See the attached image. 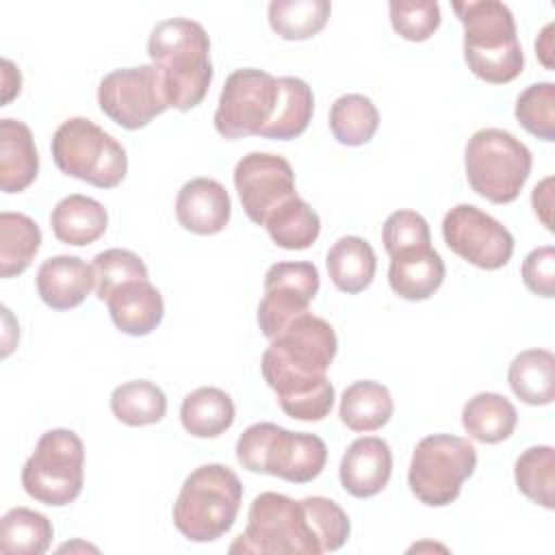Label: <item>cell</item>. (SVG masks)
I'll list each match as a JSON object with an SVG mask.
<instances>
[{"label":"cell","mask_w":555,"mask_h":555,"mask_svg":"<svg viewBox=\"0 0 555 555\" xmlns=\"http://www.w3.org/2000/svg\"><path fill=\"white\" fill-rule=\"evenodd\" d=\"M336 349L334 327L310 312L297 317L271 338L260 371L286 416L323 421L332 412L336 392L325 373Z\"/></svg>","instance_id":"cell-1"},{"label":"cell","mask_w":555,"mask_h":555,"mask_svg":"<svg viewBox=\"0 0 555 555\" xmlns=\"http://www.w3.org/2000/svg\"><path fill=\"white\" fill-rule=\"evenodd\" d=\"M147 54L158 67L169 108L182 113L202 104L212 80L210 39L199 22L171 17L158 22L147 39Z\"/></svg>","instance_id":"cell-2"},{"label":"cell","mask_w":555,"mask_h":555,"mask_svg":"<svg viewBox=\"0 0 555 555\" xmlns=\"http://www.w3.org/2000/svg\"><path fill=\"white\" fill-rule=\"evenodd\" d=\"M464 26V61L490 85H505L520 76L525 54L518 43L514 13L499 0H466L451 4Z\"/></svg>","instance_id":"cell-3"},{"label":"cell","mask_w":555,"mask_h":555,"mask_svg":"<svg viewBox=\"0 0 555 555\" xmlns=\"http://www.w3.org/2000/svg\"><path fill=\"white\" fill-rule=\"evenodd\" d=\"M243 483L223 464H202L182 483L173 503V525L191 542L225 535L241 509Z\"/></svg>","instance_id":"cell-4"},{"label":"cell","mask_w":555,"mask_h":555,"mask_svg":"<svg viewBox=\"0 0 555 555\" xmlns=\"http://www.w3.org/2000/svg\"><path fill=\"white\" fill-rule=\"evenodd\" d=\"M236 460L249 473L308 483L323 473L327 447L308 431H291L275 423H254L236 440Z\"/></svg>","instance_id":"cell-5"},{"label":"cell","mask_w":555,"mask_h":555,"mask_svg":"<svg viewBox=\"0 0 555 555\" xmlns=\"http://www.w3.org/2000/svg\"><path fill=\"white\" fill-rule=\"evenodd\" d=\"M230 553L258 555H319L323 553L308 509L286 494H258L247 514L245 531L230 544Z\"/></svg>","instance_id":"cell-6"},{"label":"cell","mask_w":555,"mask_h":555,"mask_svg":"<svg viewBox=\"0 0 555 555\" xmlns=\"http://www.w3.org/2000/svg\"><path fill=\"white\" fill-rule=\"evenodd\" d=\"M531 163L529 147L503 128L477 130L464 150L470 189L492 204H509L520 195Z\"/></svg>","instance_id":"cell-7"},{"label":"cell","mask_w":555,"mask_h":555,"mask_svg":"<svg viewBox=\"0 0 555 555\" xmlns=\"http://www.w3.org/2000/svg\"><path fill=\"white\" fill-rule=\"evenodd\" d=\"M54 165L72 178L98 189L117 186L128 171L124 145L87 117L65 119L52 134Z\"/></svg>","instance_id":"cell-8"},{"label":"cell","mask_w":555,"mask_h":555,"mask_svg":"<svg viewBox=\"0 0 555 555\" xmlns=\"http://www.w3.org/2000/svg\"><path fill=\"white\" fill-rule=\"evenodd\" d=\"M85 481V444L72 429L46 431L24 462L22 486L35 501L63 507L78 499Z\"/></svg>","instance_id":"cell-9"},{"label":"cell","mask_w":555,"mask_h":555,"mask_svg":"<svg viewBox=\"0 0 555 555\" xmlns=\"http://www.w3.org/2000/svg\"><path fill=\"white\" fill-rule=\"evenodd\" d=\"M475 466L477 451L466 438L431 434L414 447L408 486L421 503L444 507L460 496L462 483L475 473Z\"/></svg>","instance_id":"cell-10"},{"label":"cell","mask_w":555,"mask_h":555,"mask_svg":"<svg viewBox=\"0 0 555 555\" xmlns=\"http://www.w3.org/2000/svg\"><path fill=\"white\" fill-rule=\"evenodd\" d=\"M280 98L278 78L264 69L243 67L225 78L215 111V130L223 139L260 137Z\"/></svg>","instance_id":"cell-11"},{"label":"cell","mask_w":555,"mask_h":555,"mask_svg":"<svg viewBox=\"0 0 555 555\" xmlns=\"http://www.w3.org/2000/svg\"><path fill=\"white\" fill-rule=\"evenodd\" d=\"M100 111L126 130L145 128L169 108L163 76L154 63L106 74L98 87Z\"/></svg>","instance_id":"cell-12"},{"label":"cell","mask_w":555,"mask_h":555,"mask_svg":"<svg viewBox=\"0 0 555 555\" xmlns=\"http://www.w3.org/2000/svg\"><path fill=\"white\" fill-rule=\"evenodd\" d=\"M442 238L453 254L486 271L505 267L514 254L512 232L473 204H457L444 215Z\"/></svg>","instance_id":"cell-13"},{"label":"cell","mask_w":555,"mask_h":555,"mask_svg":"<svg viewBox=\"0 0 555 555\" xmlns=\"http://www.w3.org/2000/svg\"><path fill=\"white\" fill-rule=\"evenodd\" d=\"M321 280L312 262H275L264 273V297L258 304L260 332L271 340L291 321L308 312Z\"/></svg>","instance_id":"cell-14"},{"label":"cell","mask_w":555,"mask_h":555,"mask_svg":"<svg viewBox=\"0 0 555 555\" xmlns=\"http://www.w3.org/2000/svg\"><path fill=\"white\" fill-rule=\"evenodd\" d=\"M234 189L245 215L262 225L267 215L284 199L297 195L291 163L271 152H249L234 167Z\"/></svg>","instance_id":"cell-15"},{"label":"cell","mask_w":555,"mask_h":555,"mask_svg":"<svg viewBox=\"0 0 555 555\" xmlns=\"http://www.w3.org/2000/svg\"><path fill=\"white\" fill-rule=\"evenodd\" d=\"M392 473V451L386 440L377 436H362L353 440L343 453L338 477L345 492L356 499H371L379 494Z\"/></svg>","instance_id":"cell-16"},{"label":"cell","mask_w":555,"mask_h":555,"mask_svg":"<svg viewBox=\"0 0 555 555\" xmlns=\"http://www.w3.org/2000/svg\"><path fill=\"white\" fill-rule=\"evenodd\" d=\"M232 215L225 186L212 178H193L182 184L176 197L178 223L199 236L221 232Z\"/></svg>","instance_id":"cell-17"},{"label":"cell","mask_w":555,"mask_h":555,"mask_svg":"<svg viewBox=\"0 0 555 555\" xmlns=\"http://www.w3.org/2000/svg\"><path fill=\"white\" fill-rule=\"evenodd\" d=\"M95 286L93 264L78 256H52L37 271V293L52 310H72L80 306Z\"/></svg>","instance_id":"cell-18"},{"label":"cell","mask_w":555,"mask_h":555,"mask_svg":"<svg viewBox=\"0 0 555 555\" xmlns=\"http://www.w3.org/2000/svg\"><path fill=\"white\" fill-rule=\"evenodd\" d=\"M106 306L115 327L128 336H147L165 317L163 295L147 278L121 284L111 293Z\"/></svg>","instance_id":"cell-19"},{"label":"cell","mask_w":555,"mask_h":555,"mask_svg":"<svg viewBox=\"0 0 555 555\" xmlns=\"http://www.w3.org/2000/svg\"><path fill=\"white\" fill-rule=\"evenodd\" d=\"M444 282V262L431 247H414L390 256L388 284L395 295L408 301L429 299Z\"/></svg>","instance_id":"cell-20"},{"label":"cell","mask_w":555,"mask_h":555,"mask_svg":"<svg viewBox=\"0 0 555 555\" xmlns=\"http://www.w3.org/2000/svg\"><path fill=\"white\" fill-rule=\"evenodd\" d=\"M39 173V154L30 128L4 117L0 121V186L4 193H20L35 182Z\"/></svg>","instance_id":"cell-21"},{"label":"cell","mask_w":555,"mask_h":555,"mask_svg":"<svg viewBox=\"0 0 555 555\" xmlns=\"http://www.w3.org/2000/svg\"><path fill=\"white\" fill-rule=\"evenodd\" d=\"M50 225L61 243L82 247L95 243L106 232L108 212L98 199L72 193L52 208Z\"/></svg>","instance_id":"cell-22"},{"label":"cell","mask_w":555,"mask_h":555,"mask_svg":"<svg viewBox=\"0 0 555 555\" xmlns=\"http://www.w3.org/2000/svg\"><path fill=\"white\" fill-rule=\"evenodd\" d=\"M325 267L338 291L356 295L371 286L377 271V258L371 243L362 236H343L330 247Z\"/></svg>","instance_id":"cell-23"},{"label":"cell","mask_w":555,"mask_h":555,"mask_svg":"<svg viewBox=\"0 0 555 555\" xmlns=\"http://www.w3.org/2000/svg\"><path fill=\"white\" fill-rule=\"evenodd\" d=\"M390 390L373 379H360L345 388L340 397L338 416L351 431H375L382 429L392 416Z\"/></svg>","instance_id":"cell-24"},{"label":"cell","mask_w":555,"mask_h":555,"mask_svg":"<svg viewBox=\"0 0 555 555\" xmlns=\"http://www.w3.org/2000/svg\"><path fill=\"white\" fill-rule=\"evenodd\" d=\"M232 397L215 386L189 392L180 405V423L195 438H217L234 423Z\"/></svg>","instance_id":"cell-25"},{"label":"cell","mask_w":555,"mask_h":555,"mask_svg":"<svg viewBox=\"0 0 555 555\" xmlns=\"http://www.w3.org/2000/svg\"><path fill=\"white\" fill-rule=\"evenodd\" d=\"M518 423L516 408L499 392H479L462 408V425L466 434L483 444L507 440Z\"/></svg>","instance_id":"cell-26"},{"label":"cell","mask_w":555,"mask_h":555,"mask_svg":"<svg viewBox=\"0 0 555 555\" xmlns=\"http://www.w3.org/2000/svg\"><path fill=\"white\" fill-rule=\"evenodd\" d=\"M507 382L527 405H548L555 399V356L548 349L520 351L509 362Z\"/></svg>","instance_id":"cell-27"},{"label":"cell","mask_w":555,"mask_h":555,"mask_svg":"<svg viewBox=\"0 0 555 555\" xmlns=\"http://www.w3.org/2000/svg\"><path fill=\"white\" fill-rule=\"evenodd\" d=\"M278 85H280L278 106L271 121L260 132V137L291 141V139H297L312 121L314 95L308 82L295 76H282L278 78Z\"/></svg>","instance_id":"cell-28"},{"label":"cell","mask_w":555,"mask_h":555,"mask_svg":"<svg viewBox=\"0 0 555 555\" xmlns=\"http://www.w3.org/2000/svg\"><path fill=\"white\" fill-rule=\"evenodd\" d=\"M262 225L267 228L271 241L282 249H308L321 232L317 210L299 195H293L275 206Z\"/></svg>","instance_id":"cell-29"},{"label":"cell","mask_w":555,"mask_h":555,"mask_svg":"<svg viewBox=\"0 0 555 555\" xmlns=\"http://www.w3.org/2000/svg\"><path fill=\"white\" fill-rule=\"evenodd\" d=\"M41 247L39 225L22 212H0V275L13 278L28 269Z\"/></svg>","instance_id":"cell-30"},{"label":"cell","mask_w":555,"mask_h":555,"mask_svg":"<svg viewBox=\"0 0 555 555\" xmlns=\"http://www.w3.org/2000/svg\"><path fill=\"white\" fill-rule=\"evenodd\" d=\"M54 538L52 522L28 507H13L0 520V551L4 555H41Z\"/></svg>","instance_id":"cell-31"},{"label":"cell","mask_w":555,"mask_h":555,"mask_svg":"<svg viewBox=\"0 0 555 555\" xmlns=\"http://www.w3.org/2000/svg\"><path fill=\"white\" fill-rule=\"evenodd\" d=\"M111 410L117 421L130 427L158 423L167 412V397L154 382L132 379L111 392Z\"/></svg>","instance_id":"cell-32"},{"label":"cell","mask_w":555,"mask_h":555,"mask_svg":"<svg viewBox=\"0 0 555 555\" xmlns=\"http://www.w3.org/2000/svg\"><path fill=\"white\" fill-rule=\"evenodd\" d=\"M332 13L327 0H273L269 2V24L275 35L288 41H304L319 35Z\"/></svg>","instance_id":"cell-33"},{"label":"cell","mask_w":555,"mask_h":555,"mask_svg":"<svg viewBox=\"0 0 555 555\" xmlns=\"http://www.w3.org/2000/svg\"><path fill=\"white\" fill-rule=\"evenodd\" d=\"M379 126V113L371 98L362 93H345L330 108V130L343 145L356 147L373 139Z\"/></svg>","instance_id":"cell-34"},{"label":"cell","mask_w":555,"mask_h":555,"mask_svg":"<svg viewBox=\"0 0 555 555\" xmlns=\"http://www.w3.org/2000/svg\"><path fill=\"white\" fill-rule=\"evenodd\" d=\"M518 490L544 509L555 507V451L548 444L525 449L514 466Z\"/></svg>","instance_id":"cell-35"},{"label":"cell","mask_w":555,"mask_h":555,"mask_svg":"<svg viewBox=\"0 0 555 555\" xmlns=\"http://www.w3.org/2000/svg\"><path fill=\"white\" fill-rule=\"evenodd\" d=\"M514 115L529 134L542 141H555V85H529L518 95Z\"/></svg>","instance_id":"cell-36"},{"label":"cell","mask_w":555,"mask_h":555,"mask_svg":"<svg viewBox=\"0 0 555 555\" xmlns=\"http://www.w3.org/2000/svg\"><path fill=\"white\" fill-rule=\"evenodd\" d=\"M91 264L95 271V293L102 301H106L111 293L117 291L121 284L147 278L145 262L134 251L121 247H111L95 254Z\"/></svg>","instance_id":"cell-37"},{"label":"cell","mask_w":555,"mask_h":555,"mask_svg":"<svg viewBox=\"0 0 555 555\" xmlns=\"http://www.w3.org/2000/svg\"><path fill=\"white\" fill-rule=\"evenodd\" d=\"M390 24L408 41H427L440 26V7L436 0H392Z\"/></svg>","instance_id":"cell-38"},{"label":"cell","mask_w":555,"mask_h":555,"mask_svg":"<svg viewBox=\"0 0 555 555\" xmlns=\"http://www.w3.org/2000/svg\"><path fill=\"white\" fill-rule=\"evenodd\" d=\"M301 503L308 509L310 522L317 531L323 553L338 551L351 533V522H349V516L343 512V507L325 496H306L301 499Z\"/></svg>","instance_id":"cell-39"},{"label":"cell","mask_w":555,"mask_h":555,"mask_svg":"<svg viewBox=\"0 0 555 555\" xmlns=\"http://www.w3.org/2000/svg\"><path fill=\"white\" fill-rule=\"evenodd\" d=\"M382 243L388 256L431 245L429 225L416 210H395L382 225Z\"/></svg>","instance_id":"cell-40"},{"label":"cell","mask_w":555,"mask_h":555,"mask_svg":"<svg viewBox=\"0 0 555 555\" xmlns=\"http://www.w3.org/2000/svg\"><path fill=\"white\" fill-rule=\"evenodd\" d=\"M525 286L540 297H555V247L542 245L531 249L520 269Z\"/></svg>","instance_id":"cell-41"},{"label":"cell","mask_w":555,"mask_h":555,"mask_svg":"<svg viewBox=\"0 0 555 555\" xmlns=\"http://www.w3.org/2000/svg\"><path fill=\"white\" fill-rule=\"evenodd\" d=\"M531 204H533V210L540 217V221L546 225V230L553 232V217H551V212H553V178L551 176L533 186Z\"/></svg>","instance_id":"cell-42"},{"label":"cell","mask_w":555,"mask_h":555,"mask_svg":"<svg viewBox=\"0 0 555 555\" xmlns=\"http://www.w3.org/2000/svg\"><path fill=\"white\" fill-rule=\"evenodd\" d=\"M535 54L540 56L542 65L544 67H553V61H551V54H553V24H546L535 41Z\"/></svg>","instance_id":"cell-43"}]
</instances>
